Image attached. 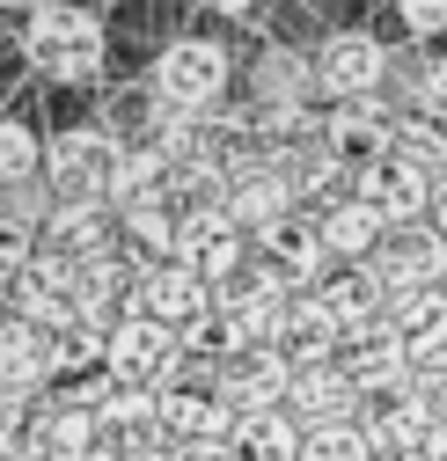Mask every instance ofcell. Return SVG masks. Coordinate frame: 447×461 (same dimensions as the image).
I'll use <instances>...</instances> for the list:
<instances>
[{
    "mask_svg": "<svg viewBox=\"0 0 447 461\" xmlns=\"http://www.w3.org/2000/svg\"><path fill=\"white\" fill-rule=\"evenodd\" d=\"M103 15L81 8V0H37V8L23 15V59L44 74V81H59V88H81L103 74Z\"/></svg>",
    "mask_w": 447,
    "mask_h": 461,
    "instance_id": "1",
    "label": "cell"
},
{
    "mask_svg": "<svg viewBox=\"0 0 447 461\" xmlns=\"http://www.w3.org/2000/svg\"><path fill=\"white\" fill-rule=\"evenodd\" d=\"M228 81H235V59H228V44H213V37H177V44H161L154 67H147V95L169 110V118H213Z\"/></svg>",
    "mask_w": 447,
    "mask_h": 461,
    "instance_id": "2",
    "label": "cell"
},
{
    "mask_svg": "<svg viewBox=\"0 0 447 461\" xmlns=\"http://www.w3.org/2000/svg\"><path fill=\"white\" fill-rule=\"evenodd\" d=\"M118 168H125V147L103 125H67L44 140V184L59 205H110L118 198Z\"/></svg>",
    "mask_w": 447,
    "mask_h": 461,
    "instance_id": "3",
    "label": "cell"
},
{
    "mask_svg": "<svg viewBox=\"0 0 447 461\" xmlns=\"http://www.w3.org/2000/svg\"><path fill=\"white\" fill-rule=\"evenodd\" d=\"M308 51H315L323 103H381L388 95V59H397V44H381L374 30H330Z\"/></svg>",
    "mask_w": 447,
    "mask_h": 461,
    "instance_id": "4",
    "label": "cell"
},
{
    "mask_svg": "<svg viewBox=\"0 0 447 461\" xmlns=\"http://www.w3.org/2000/svg\"><path fill=\"white\" fill-rule=\"evenodd\" d=\"M184 337L177 330H161V322H147V315H125L118 330H110V381H125V388H177V374H184Z\"/></svg>",
    "mask_w": 447,
    "mask_h": 461,
    "instance_id": "5",
    "label": "cell"
},
{
    "mask_svg": "<svg viewBox=\"0 0 447 461\" xmlns=\"http://www.w3.org/2000/svg\"><path fill=\"white\" fill-rule=\"evenodd\" d=\"M257 264L287 285V294H323L330 278H338V264H330V242H323V220L315 212H294L287 227H271V235H257Z\"/></svg>",
    "mask_w": 447,
    "mask_h": 461,
    "instance_id": "6",
    "label": "cell"
},
{
    "mask_svg": "<svg viewBox=\"0 0 447 461\" xmlns=\"http://www.w3.org/2000/svg\"><path fill=\"white\" fill-rule=\"evenodd\" d=\"M250 257H257V242L242 235V227L220 212V205H198V212H184V235H177V264H191L205 285H235L242 271H250Z\"/></svg>",
    "mask_w": 447,
    "mask_h": 461,
    "instance_id": "7",
    "label": "cell"
},
{
    "mask_svg": "<svg viewBox=\"0 0 447 461\" xmlns=\"http://www.w3.org/2000/svg\"><path fill=\"white\" fill-rule=\"evenodd\" d=\"M220 212L257 242V235H271V227H287L301 212V198H294V184H287L278 161H250V168H228V198H220Z\"/></svg>",
    "mask_w": 447,
    "mask_h": 461,
    "instance_id": "8",
    "label": "cell"
},
{
    "mask_svg": "<svg viewBox=\"0 0 447 461\" xmlns=\"http://www.w3.org/2000/svg\"><path fill=\"white\" fill-rule=\"evenodd\" d=\"M213 308H220V285H205L191 264H161V271H140V301H132V315H147V322H161V330L191 337V330H198Z\"/></svg>",
    "mask_w": 447,
    "mask_h": 461,
    "instance_id": "9",
    "label": "cell"
},
{
    "mask_svg": "<svg viewBox=\"0 0 447 461\" xmlns=\"http://www.w3.org/2000/svg\"><path fill=\"white\" fill-rule=\"evenodd\" d=\"M345 374H352V388H360V402H388V395H411V381H418V359H411V344L397 337V330H360V337H345V359H338Z\"/></svg>",
    "mask_w": 447,
    "mask_h": 461,
    "instance_id": "10",
    "label": "cell"
},
{
    "mask_svg": "<svg viewBox=\"0 0 447 461\" xmlns=\"http://www.w3.org/2000/svg\"><path fill=\"white\" fill-rule=\"evenodd\" d=\"M323 147L338 154L352 176H367L374 161L397 154V110L388 103H330L323 110Z\"/></svg>",
    "mask_w": 447,
    "mask_h": 461,
    "instance_id": "11",
    "label": "cell"
},
{
    "mask_svg": "<svg viewBox=\"0 0 447 461\" xmlns=\"http://www.w3.org/2000/svg\"><path fill=\"white\" fill-rule=\"evenodd\" d=\"M433 191H440V176H433V168H418V161H404V154L374 161L367 176L352 184V198H367V205L388 220V235H397V227H418V220H433Z\"/></svg>",
    "mask_w": 447,
    "mask_h": 461,
    "instance_id": "12",
    "label": "cell"
},
{
    "mask_svg": "<svg viewBox=\"0 0 447 461\" xmlns=\"http://www.w3.org/2000/svg\"><path fill=\"white\" fill-rule=\"evenodd\" d=\"M367 271L388 285V301H397V294H425V285H440V278H447V235H440L433 220L397 227V235L381 242V257H374Z\"/></svg>",
    "mask_w": 447,
    "mask_h": 461,
    "instance_id": "13",
    "label": "cell"
},
{
    "mask_svg": "<svg viewBox=\"0 0 447 461\" xmlns=\"http://www.w3.org/2000/svg\"><path fill=\"white\" fill-rule=\"evenodd\" d=\"M132 301H140V264H132L125 249H110V257H96V264L74 271V322L118 330V322L132 315Z\"/></svg>",
    "mask_w": 447,
    "mask_h": 461,
    "instance_id": "14",
    "label": "cell"
},
{
    "mask_svg": "<svg viewBox=\"0 0 447 461\" xmlns=\"http://www.w3.org/2000/svg\"><path fill=\"white\" fill-rule=\"evenodd\" d=\"M315 51L301 44H264L250 59V103L257 110H315Z\"/></svg>",
    "mask_w": 447,
    "mask_h": 461,
    "instance_id": "15",
    "label": "cell"
},
{
    "mask_svg": "<svg viewBox=\"0 0 447 461\" xmlns=\"http://www.w3.org/2000/svg\"><path fill=\"white\" fill-rule=\"evenodd\" d=\"M0 315H15V322H37V330H59L74 322V264L59 257H37L8 294H0Z\"/></svg>",
    "mask_w": 447,
    "mask_h": 461,
    "instance_id": "16",
    "label": "cell"
},
{
    "mask_svg": "<svg viewBox=\"0 0 447 461\" xmlns=\"http://www.w3.org/2000/svg\"><path fill=\"white\" fill-rule=\"evenodd\" d=\"M287 395H294V366L278 359L271 344H257V352H242V359L220 366V402H228L235 418H250V411H287Z\"/></svg>",
    "mask_w": 447,
    "mask_h": 461,
    "instance_id": "17",
    "label": "cell"
},
{
    "mask_svg": "<svg viewBox=\"0 0 447 461\" xmlns=\"http://www.w3.org/2000/svg\"><path fill=\"white\" fill-rule=\"evenodd\" d=\"M37 249L81 271V264H96V257H110V249H118V212H110V205H59V212L44 220Z\"/></svg>",
    "mask_w": 447,
    "mask_h": 461,
    "instance_id": "18",
    "label": "cell"
},
{
    "mask_svg": "<svg viewBox=\"0 0 447 461\" xmlns=\"http://www.w3.org/2000/svg\"><path fill=\"white\" fill-rule=\"evenodd\" d=\"M271 352L287 359L294 374H315V366H338V359H345V330L330 322V308H323L315 294H301V301L287 308V330H278Z\"/></svg>",
    "mask_w": 447,
    "mask_h": 461,
    "instance_id": "19",
    "label": "cell"
},
{
    "mask_svg": "<svg viewBox=\"0 0 447 461\" xmlns=\"http://www.w3.org/2000/svg\"><path fill=\"white\" fill-rule=\"evenodd\" d=\"M161 432H169V447L228 439V432H235V411L220 402L213 381H177V388H161Z\"/></svg>",
    "mask_w": 447,
    "mask_h": 461,
    "instance_id": "20",
    "label": "cell"
},
{
    "mask_svg": "<svg viewBox=\"0 0 447 461\" xmlns=\"http://www.w3.org/2000/svg\"><path fill=\"white\" fill-rule=\"evenodd\" d=\"M177 235H184V205H177V198H147V205H125V212H118V249H125L140 271L177 264Z\"/></svg>",
    "mask_w": 447,
    "mask_h": 461,
    "instance_id": "21",
    "label": "cell"
},
{
    "mask_svg": "<svg viewBox=\"0 0 447 461\" xmlns=\"http://www.w3.org/2000/svg\"><path fill=\"white\" fill-rule=\"evenodd\" d=\"M315 220H323V242H330V264H338V271H367L381 257V242H388V220L367 198H345V205H330Z\"/></svg>",
    "mask_w": 447,
    "mask_h": 461,
    "instance_id": "22",
    "label": "cell"
},
{
    "mask_svg": "<svg viewBox=\"0 0 447 461\" xmlns=\"http://www.w3.org/2000/svg\"><path fill=\"white\" fill-rule=\"evenodd\" d=\"M287 411L301 418V432H315V425L367 418V402H360V388H352V374H345V366H315V374H294Z\"/></svg>",
    "mask_w": 447,
    "mask_h": 461,
    "instance_id": "23",
    "label": "cell"
},
{
    "mask_svg": "<svg viewBox=\"0 0 447 461\" xmlns=\"http://www.w3.org/2000/svg\"><path fill=\"white\" fill-rule=\"evenodd\" d=\"M0 381H8L15 395H51V330L37 322H15L0 315Z\"/></svg>",
    "mask_w": 447,
    "mask_h": 461,
    "instance_id": "24",
    "label": "cell"
},
{
    "mask_svg": "<svg viewBox=\"0 0 447 461\" xmlns=\"http://www.w3.org/2000/svg\"><path fill=\"white\" fill-rule=\"evenodd\" d=\"M301 447H308V432L294 411H250L228 432V461H301Z\"/></svg>",
    "mask_w": 447,
    "mask_h": 461,
    "instance_id": "25",
    "label": "cell"
},
{
    "mask_svg": "<svg viewBox=\"0 0 447 461\" xmlns=\"http://www.w3.org/2000/svg\"><path fill=\"white\" fill-rule=\"evenodd\" d=\"M315 301L330 308V322H338L345 337H360V330H381V322H388V285H381L374 271H338Z\"/></svg>",
    "mask_w": 447,
    "mask_h": 461,
    "instance_id": "26",
    "label": "cell"
},
{
    "mask_svg": "<svg viewBox=\"0 0 447 461\" xmlns=\"http://www.w3.org/2000/svg\"><path fill=\"white\" fill-rule=\"evenodd\" d=\"M388 330L411 344V359L447 352V285H425V294H397V301H388Z\"/></svg>",
    "mask_w": 447,
    "mask_h": 461,
    "instance_id": "27",
    "label": "cell"
},
{
    "mask_svg": "<svg viewBox=\"0 0 447 461\" xmlns=\"http://www.w3.org/2000/svg\"><path fill=\"white\" fill-rule=\"evenodd\" d=\"M397 154L433 168V176H447V118L440 110H404L397 118Z\"/></svg>",
    "mask_w": 447,
    "mask_h": 461,
    "instance_id": "28",
    "label": "cell"
},
{
    "mask_svg": "<svg viewBox=\"0 0 447 461\" xmlns=\"http://www.w3.org/2000/svg\"><path fill=\"white\" fill-rule=\"evenodd\" d=\"M44 176V140L15 110H0V184H37Z\"/></svg>",
    "mask_w": 447,
    "mask_h": 461,
    "instance_id": "29",
    "label": "cell"
},
{
    "mask_svg": "<svg viewBox=\"0 0 447 461\" xmlns=\"http://www.w3.org/2000/svg\"><path fill=\"white\" fill-rule=\"evenodd\" d=\"M301 461H374V439H367V418H345V425H315Z\"/></svg>",
    "mask_w": 447,
    "mask_h": 461,
    "instance_id": "30",
    "label": "cell"
},
{
    "mask_svg": "<svg viewBox=\"0 0 447 461\" xmlns=\"http://www.w3.org/2000/svg\"><path fill=\"white\" fill-rule=\"evenodd\" d=\"M59 212V198H51V184H0V220L8 227H30V235H44V220Z\"/></svg>",
    "mask_w": 447,
    "mask_h": 461,
    "instance_id": "31",
    "label": "cell"
},
{
    "mask_svg": "<svg viewBox=\"0 0 447 461\" xmlns=\"http://www.w3.org/2000/svg\"><path fill=\"white\" fill-rule=\"evenodd\" d=\"M44 249H37V235H30V227H8V220H0V294H8V285L37 264Z\"/></svg>",
    "mask_w": 447,
    "mask_h": 461,
    "instance_id": "32",
    "label": "cell"
},
{
    "mask_svg": "<svg viewBox=\"0 0 447 461\" xmlns=\"http://www.w3.org/2000/svg\"><path fill=\"white\" fill-rule=\"evenodd\" d=\"M388 8H397V23L411 30V44L447 37V0H388Z\"/></svg>",
    "mask_w": 447,
    "mask_h": 461,
    "instance_id": "33",
    "label": "cell"
},
{
    "mask_svg": "<svg viewBox=\"0 0 447 461\" xmlns=\"http://www.w3.org/2000/svg\"><path fill=\"white\" fill-rule=\"evenodd\" d=\"M411 395L425 402V418H433V425H447V352L418 359V388H411Z\"/></svg>",
    "mask_w": 447,
    "mask_h": 461,
    "instance_id": "34",
    "label": "cell"
},
{
    "mask_svg": "<svg viewBox=\"0 0 447 461\" xmlns=\"http://www.w3.org/2000/svg\"><path fill=\"white\" fill-rule=\"evenodd\" d=\"M169 461H228V439H191V447H169Z\"/></svg>",
    "mask_w": 447,
    "mask_h": 461,
    "instance_id": "35",
    "label": "cell"
},
{
    "mask_svg": "<svg viewBox=\"0 0 447 461\" xmlns=\"http://www.w3.org/2000/svg\"><path fill=\"white\" fill-rule=\"evenodd\" d=\"M198 8H213V15H228V23H250L264 0H198Z\"/></svg>",
    "mask_w": 447,
    "mask_h": 461,
    "instance_id": "36",
    "label": "cell"
},
{
    "mask_svg": "<svg viewBox=\"0 0 447 461\" xmlns=\"http://www.w3.org/2000/svg\"><path fill=\"white\" fill-rule=\"evenodd\" d=\"M433 110H440V118H447V51H440V59H433Z\"/></svg>",
    "mask_w": 447,
    "mask_h": 461,
    "instance_id": "37",
    "label": "cell"
},
{
    "mask_svg": "<svg viewBox=\"0 0 447 461\" xmlns=\"http://www.w3.org/2000/svg\"><path fill=\"white\" fill-rule=\"evenodd\" d=\"M418 454H425V461H447V425H433V432H425V447H418Z\"/></svg>",
    "mask_w": 447,
    "mask_h": 461,
    "instance_id": "38",
    "label": "cell"
},
{
    "mask_svg": "<svg viewBox=\"0 0 447 461\" xmlns=\"http://www.w3.org/2000/svg\"><path fill=\"white\" fill-rule=\"evenodd\" d=\"M433 227L447 235V176H440V191H433Z\"/></svg>",
    "mask_w": 447,
    "mask_h": 461,
    "instance_id": "39",
    "label": "cell"
},
{
    "mask_svg": "<svg viewBox=\"0 0 447 461\" xmlns=\"http://www.w3.org/2000/svg\"><path fill=\"white\" fill-rule=\"evenodd\" d=\"M8 8H37V0H0V15H8Z\"/></svg>",
    "mask_w": 447,
    "mask_h": 461,
    "instance_id": "40",
    "label": "cell"
},
{
    "mask_svg": "<svg viewBox=\"0 0 447 461\" xmlns=\"http://www.w3.org/2000/svg\"><path fill=\"white\" fill-rule=\"evenodd\" d=\"M381 461H425V454H381Z\"/></svg>",
    "mask_w": 447,
    "mask_h": 461,
    "instance_id": "41",
    "label": "cell"
},
{
    "mask_svg": "<svg viewBox=\"0 0 447 461\" xmlns=\"http://www.w3.org/2000/svg\"><path fill=\"white\" fill-rule=\"evenodd\" d=\"M0 461H15V447H8V439H0Z\"/></svg>",
    "mask_w": 447,
    "mask_h": 461,
    "instance_id": "42",
    "label": "cell"
},
{
    "mask_svg": "<svg viewBox=\"0 0 447 461\" xmlns=\"http://www.w3.org/2000/svg\"><path fill=\"white\" fill-rule=\"evenodd\" d=\"M161 461H169V454H161Z\"/></svg>",
    "mask_w": 447,
    "mask_h": 461,
    "instance_id": "43",
    "label": "cell"
},
{
    "mask_svg": "<svg viewBox=\"0 0 447 461\" xmlns=\"http://www.w3.org/2000/svg\"><path fill=\"white\" fill-rule=\"evenodd\" d=\"M440 285H447V278H440Z\"/></svg>",
    "mask_w": 447,
    "mask_h": 461,
    "instance_id": "44",
    "label": "cell"
}]
</instances>
